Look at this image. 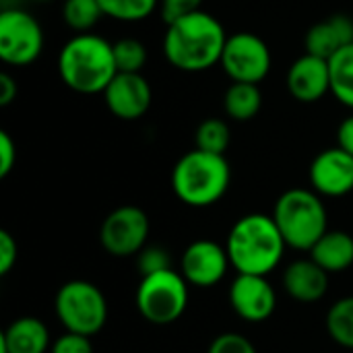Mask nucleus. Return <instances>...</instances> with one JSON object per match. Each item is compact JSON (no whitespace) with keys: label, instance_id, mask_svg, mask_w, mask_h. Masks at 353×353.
<instances>
[{"label":"nucleus","instance_id":"obj_15","mask_svg":"<svg viewBox=\"0 0 353 353\" xmlns=\"http://www.w3.org/2000/svg\"><path fill=\"white\" fill-rule=\"evenodd\" d=\"M288 91L296 101L314 103L331 91L329 60L304 54L296 58L288 70Z\"/></svg>","mask_w":353,"mask_h":353},{"label":"nucleus","instance_id":"obj_30","mask_svg":"<svg viewBox=\"0 0 353 353\" xmlns=\"http://www.w3.org/2000/svg\"><path fill=\"white\" fill-rule=\"evenodd\" d=\"M50 353H93V345L89 337L66 331L52 343Z\"/></svg>","mask_w":353,"mask_h":353},{"label":"nucleus","instance_id":"obj_11","mask_svg":"<svg viewBox=\"0 0 353 353\" xmlns=\"http://www.w3.org/2000/svg\"><path fill=\"white\" fill-rule=\"evenodd\" d=\"M230 265L225 246L213 240H196L182 254V277L188 285L211 288L225 277Z\"/></svg>","mask_w":353,"mask_h":353},{"label":"nucleus","instance_id":"obj_33","mask_svg":"<svg viewBox=\"0 0 353 353\" xmlns=\"http://www.w3.org/2000/svg\"><path fill=\"white\" fill-rule=\"evenodd\" d=\"M337 147L353 155V116H347L337 128Z\"/></svg>","mask_w":353,"mask_h":353},{"label":"nucleus","instance_id":"obj_20","mask_svg":"<svg viewBox=\"0 0 353 353\" xmlns=\"http://www.w3.org/2000/svg\"><path fill=\"white\" fill-rule=\"evenodd\" d=\"M263 108V93L252 83H232L223 95V110L232 120H252Z\"/></svg>","mask_w":353,"mask_h":353},{"label":"nucleus","instance_id":"obj_3","mask_svg":"<svg viewBox=\"0 0 353 353\" xmlns=\"http://www.w3.org/2000/svg\"><path fill=\"white\" fill-rule=\"evenodd\" d=\"M58 74L77 93H103L118 74L114 43L95 33H77L58 54Z\"/></svg>","mask_w":353,"mask_h":353},{"label":"nucleus","instance_id":"obj_31","mask_svg":"<svg viewBox=\"0 0 353 353\" xmlns=\"http://www.w3.org/2000/svg\"><path fill=\"white\" fill-rule=\"evenodd\" d=\"M17 259H19L17 240L6 230H2L0 232V275H6L14 267Z\"/></svg>","mask_w":353,"mask_h":353},{"label":"nucleus","instance_id":"obj_7","mask_svg":"<svg viewBox=\"0 0 353 353\" xmlns=\"http://www.w3.org/2000/svg\"><path fill=\"white\" fill-rule=\"evenodd\" d=\"M188 306V283L182 273L168 269L141 279L137 290V308L151 325L176 323Z\"/></svg>","mask_w":353,"mask_h":353},{"label":"nucleus","instance_id":"obj_24","mask_svg":"<svg viewBox=\"0 0 353 353\" xmlns=\"http://www.w3.org/2000/svg\"><path fill=\"white\" fill-rule=\"evenodd\" d=\"M101 17L103 10L97 0H64L62 19L77 33H91Z\"/></svg>","mask_w":353,"mask_h":353},{"label":"nucleus","instance_id":"obj_1","mask_svg":"<svg viewBox=\"0 0 353 353\" xmlns=\"http://www.w3.org/2000/svg\"><path fill=\"white\" fill-rule=\"evenodd\" d=\"M225 41L228 33L223 25L213 14L196 10L168 23L163 54L182 72H203L221 62Z\"/></svg>","mask_w":353,"mask_h":353},{"label":"nucleus","instance_id":"obj_8","mask_svg":"<svg viewBox=\"0 0 353 353\" xmlns=\"http://www.w3.org/2000/svg\"><path fill=\"white\" fill-rule=\"evenodd\" d=\"M221 68L232 79V83H252L259 85L271 72V50L263 37L250 31H238L228 35Z\"/></svg>","mask_w":353,"mask_h":353},{"label":"nucleus","instance_id":"obj_34","mask_svg":"<svg viewBox=\"0 0 353 353\" xmlns=\"http://www.w3.org/2000/svg\"><path fill=\"white\" fill-rule=\"evenodd\" d=\"M17 91H19V87H17L14 79L8 72H2L0 74V105L12 103L17 97Z\"/></svg>","mask_w":353,"mask_h":353},{"label":"nucleus","instance_id":"obj_13","mask_svg":"<svg viewBox=\"0 0 353 353\" xmlns=\"http://www.w3.org/2000/svg\"><path fill=\"white\" fill-rule=\"evenodd\" d=\"M108 110L120 120L143 118L153 101L149 81L141 72H118L103 91Z\"/></svg>","mask_w":353,"mask_h":353},{"label":"nucleus","instance_id":"obj_16","mask_svg":"<svg viewBox=\"0 0 353 353\" xmlns=\"http://www.w3.org/2000/svg\"><path fill=\"white\" fill-rule=\"evenodd\" d=\"M353 43V21L347 14H333L325 21L314 23L306 37V54L331 60L341 48Z\"/></svg>","mask_w":353,"mask_h":353},{"label":"nucleus","instance_id":"obj_9","mask_svg":"<svg viewBox=\"0 0 353 353\" xmlns=\"http://www.w3.org/2000/svg\"><path fill=\"white\" fill-rule=\"evenodd\" d=\"M43 50V31L33 14L10 8L0 14V58L12 66L33 64Z\"/></svg>","mask_w":353,"mask_h":353},{"label":"nucleus","instance_id":"obj_17","mask_svg":"<svg viewBox=\"0 0 353 353\" xmlns=\"http://www.w3.org/2000/svg\"><path fill=\"white\" fill-rule=\"evenodd\" d=\"M283 288L294 300L312 304L325 298L329 290V273L323 267H319L312 259H302L285 269Z\"/></svg>","mask_w":353,"mask_h":353},{"label":"nucleus","instance_id":"obj_2","mask_svg":"<svg viewBox=\"0 0 353 353\" xmlns=\"http://www.w3.org/2000/svg\"><path fill=\"white\" fill-rule=\"evenodd\" d=\"M285 240L273 215L250 213L240 217L228 234L225 250L238 275H269L285 252Z\"/></svg>","mask_w":353,"mask_h":353},{"label":"nucleus","instance_id":"obj_18","mask_svg":"<svg viewBox=\"0 0 353 353\" xmlns=\"http://www.w3.org/2000/svg\"><path fill=\"white\" fill-rule=\"evenodd\" d=\"M50 347V331L35 316L12 321L0 335V353H46Z\"/></svg>","mask_w":353,"mask_h":353},{"label":"nucleus","instance_id":"obj_21","mask_svg":"<svg viewBox=\"0 0 353 353\" xmlns=\"http://www.w3.org/2000/svg\"><path fill=\"white\" fill-rule=\"evenodd\" d=\"M331 93L333 97L353 110V43L341 48L331 60Z\"/></svg>","mask_w":353,"mask_h":353},{"label":"nucleus","instance_id":"obj_22","mask_svg":"<svg viewBox=\"0 0 353 353\" xmlns=\"http://www.w3.org/2000/svg\"><path fill=\"white\" fill-rule=\"evenodd\" d=\"M327 333L337 345L353 352V296L337 300L329 308Z\"/></svg>","mask_w":353,"mask_h":353},{"label":"nucleus","instance_id":"obj_10","mask_svg":"<svg viewBox=\"0 0 353 353\" xmlns=\"http://www.w3.org/2000/svg\"><path fill=\"white\" fill-rule=\"evenodd\" d=\"M149 217L141 207L124 205L114 209L101 223L99 242L108 254L126 259L139 254L147 246Z\"/></svg>","mask_w":353,"mask_h":353},{"label":"nucleus","instance_id":"obj_26","mask_svg":"<svg viewBox=\"0 0 353 353\" xmlns=\"http://www.w3.org/2000/svg\"><path fill=\"white\" fill-rule=\"evenodd\" d=\"M118 72H141L147 64V48L134 37H122L114 43Z\"/></svg>","mask_w":353,"mask_h":353},{"label":"nucleus","instance_id":"obj_25","mask_svg":"<svg viewBox=\"0 0 353 353\" xmlns=\"http://www.w3.org/2000/svg\"><path fill=\"white\" fill-rule=\"evenodd\" d=\"M103 17L122 23H139L153 14L159 6V0H97Z\"/></svg>","mask_w":353,"mask_h":353},{"label":"nucleus","instance_id":"obj_29","mask_svg":"<svg viewBox=\"0 0 353 353\" xmlns=\"http://www.w3.org/2000/svg\"><path fill=\"white\" fill-rule=\"evenodd\" d=\"M203 0H159V10L165 23H174L186 14L201 10Z\"/></svg>","mask_w":353,"mask_h":353},{"label":"nucleus","instance_id":"obj_4","mask_svg":"<svg viewBox=\"0 0 353 353\" xmlns=\"http://www.w3.org/2000/svg\"><path fill=\"white\" fill-rule=\"evenodd\" d=\"M232 170L225 155L192 149L172 172V190L188 207H211L228 192Z\"/></svg>","mask_w":353,"mask_h":353},{"label":"nucleus","instance_id":"obj_19","mask_svg":"<svg viewBox=\"0 0 353 353\" xmlns=\"http://www.w3.org/2000/svg\"><path fill=\"white\" fill-rule=\"evenodd\" d=\"M310 259L329 275L341 273L353 265V238L347 232L329 230L310 250Z\"/></svg>","mask_w":353,"mask_h":353},{"label":"nucleus","instance_id":"obj_32","mask_svg":"<svg viewBox=\"0 0 353 353\" xmlns=\"http://www.w3.org/2000/svg\"><path fill=\"white\" fill-rule=\"evenodd\" d=\"M17 163V145L6 130H0V178L8 176Z\"/></svg>","mask_w":353,"mask_h":353},{"label":"nucleus","instance_id":"obj_28","mask_svg":"<svg viewBox=\"0 0 353 353\" xmlns=\"http://www.w3.org/2000/svg\"><path fill=\"white\" fill-rule=\"evenodd\" d=\"M207 353H256V347L240 333H221L211 341Z\"/></svg>","mask_w":353,"mask_h":353},{"label":"nucleus","instance_id":"obj_5","mask_svg":"<svg viewBox=\"0 0 353 353\" xmlns=\"http://www.w3.org/2000/svg\"><path fill=\"white\" fill-rule=\"evenodd\" d=\"M273 219L290 248L310 252L312 246L329 232L327 209L321 194L308 188L285 190L273 209Z\"/></svg>","mask_w":353,"mask_h":353},{"label":"nucleus","instance_id":"obj_6","mask_svg":"<svg viewBox=\"0 0 353 353\" xmlns=\"http://www.w3.org/2000/svg\"><path fill=\"white\" fill-rule=\"evenodd\" d=\"M56 316L68 333L91 337L108 321V302L101 290L89 281L74 279L64 283L54 302Z\"/></svg>","mask_w":353,"mask_h":353},{"label":"nucleus","instance_id":"obj_23","mask_svg":"<svg viewBox=\"0 0 353 353\" xmlns=\"http://www.w3.org/2000/svg\"><path fill=\"white\" fill-rule=\"evenodd\" d=\"M232 141V130L225 120L221 118H207L199 124L194 132V149L215 153V155H225L228 147Z\"/></svg>","mask_w":353,"mask_h":353},{"label":"nucleus","instance_id":"obj_12","mask_svg":"<svg viewBox=\"0 0 353 353\" xmlns=\"http://www.w3.org/2000/svg\"><path fill=\"white\" fill-rule=\"evenodd\" d=\"M310 186L323 196H345L353 192V155L341 147L321 151L310 163Z\"/></svg>","mask_w":353,"mask_h":353},{"label":"nucleus","instance_id":"obj_14","mask_svg":"<svg viewBox=\"0 0 353 353\" xmlns=\"http://www.w3.org/2000/svg\"><path fill=\"white\" fill-rule=\"evenodd\" d=\"M230 304L240 319L263 323L275 312L277 294L265 275H236L230 288Z\"/></svg>","mask_w":353,"mask_h":353},{"label":"nucleus","instance_id":"obj_27","mask_svg":"<svg viewBox=\"0 0 353 353\" xmlns=\"http://www.w3.org/2000/svg\"><path fill=\"white\" fill-rule=\"evenodd\" d=\"M137 265H139L141 277L155 275V273H161V271L172 269L170 254L163 248H159V246H145L139 252V263Z\"/></svg>","mask_w":353,"mask_h":353},{"label":"nucleus","instance_id":"obj_35","mask_svg":"<svg viewBox=\"0 0 353 353\" xmlns=\"http://www.w3.org/2000/svg\"><path fill=\"white\" fill-rule=\"evenodd\" d=\"M39 2H43V0H39Z\"/></svg>","mask_w":353,"mask_h":353}]
</instances>
